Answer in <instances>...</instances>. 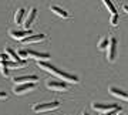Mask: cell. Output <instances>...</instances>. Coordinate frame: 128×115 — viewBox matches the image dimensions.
I'll return each instance as SVG.
<instances>
[{
  "label": "cell",
  "mask_w": 128,
  "mask_h": 115,
  "mask_svg": "<svg viewBox=\"0 0 128 115\" xmlns=\"http://www.w3.org/2000/svg\"><path fill=\"white\" fill-rule=\"evenodd\" d=\"M0 100H7V94L3 91H0Z\"/></svg>",
  "instance_id": "7402d4cb"
},
{
  "label": "cell",
  "mask_w": 128,
  "mask_h": 115,
  "mask_svg": "<svg viewBox=\"0 0 128 115\" xmlns=\"http://www.w3.org/2000/svg\"><path fill=\"white\" fill-rule=\"evenodd\" d=\"M110 23L112 27H117V24H118V14H112L110 18Z\"/></svg>",
  "instance_id": "ffe728a7"
},
{
  "label": "cell",
  "mask_w": 128,
  "mask_h": 115,
  "mask_svg": "<svg viewBox=\"0 0 128 115\" xmlns=\"http://www.w3.org/2000/svg\"><path fill=\"white\" fill-rule=\"evenodd\" d=\"M6 54H7V57L10 58V61H14V63L22 61V58L18 57V54L13 50V48H10V47H7V48H6Z\"/></svg>",
  "instance_id": "5bb4252c"
},
{
  "label": "cell",
  "mask_w": 128,
  "mask_h": 115,
  "mask_svg": "<svg viewBox=\"0 0 128 115\" xmlns=\"http://www.w3.org/2000/svg\"><path fill=\"white\" fill-rule=\"evenodd\" d=\"M36 16H37V9L36 7H32V9L28 10V14H26V20L23 21V26L26 27V30H30V26L36 20Z\"/></svg>",
  "instance_id": "9c48e42d"
},
{
  "label": "cell",
  "mask_w": 128,
  "mask_h": 115,
  "mask_svg": "<svg viewBox=\"0 0 128 115\" xmlns=\"http://www.w3.org/2000/svg\"><path fill=\"white\" fill-rule=\"evenodd\" d=\"M110 94H112L117 98H121L124 101H128V92L122 91V90H120L117 87H110Z\"/></svg>",
  "instance_id": "7c38bea8"
},
{
  "label": "cell",
  "mask_w": 128,
  "mask_h": 115,
  "mask_svg": "<svg viewBox=\"0 0 128 115\" xmlns=\"http://www.w3.org/2000/svg\"><path fill=\"white\" fill-rule=\"evenodd\" d=\"M115 54H117V38L111 37L108 40V47H107V60L114 61Z\"/></svg>",
  "instance_id": "5b68a950"
},
{
  "label": "cell",
  "mask_w": 128,
  "mask_h": 115,
  "mask_svg": "<svg viewBox=\"0 0 128 115\" xmlns=\"http://www.w3.org/2000/svg\"><path fill=\"white\" fill-rule=\"evenodd\" d=\"M108 47V38H105V37H102L100 40V43H98V50H104V48H107Z\"/></svg>",
  "instance_id": "d6986e66"
},
{
  "label": "cell",
  "mask_w": 128,
  "mask_h": 115,
  "mask_svg": "<svg viewBox=\"0 0 128 115\" xmlns=\"http://www.w3.org/2000/svg\"><path fill=\"white\" fill-rule=\"evenodd\" d=\"M26 54H27L28 58H33V60H37V61L50 60V54L48 53H38V51H34V50H26Z\"/></svg>",
  "instance_id": "8992f818"
},
{
  "label": "cell",
  "mask_w": 128,
  "mask_h": 115,
  "mask_svg": "<svg viewBox=\"0 0 128 115\" xmlns=\"http://www.w3.org/2000/svg\"><path fill=\"white\" fill-rule=\"evenodd\" d=\"M9 36L13 40H24L26 37L32 36V30H10Z\"/></svg>",
  "instance_id": "ba28073f"
},
{
  "label": "cell",
  "mask_w": 128,
  "mask_h": 115,
  "mask_svg": "<svg viewBox=\"0 0 128 115\" xmlns=\"http://www.w3.org/2000/svg\"><path fill=\"white\" fill-rule=\"evenodd\" d=\"M91 108L97 112H101L102 115H107L110 112H120L121 111V107L117 105V104H97V102H92Z\"/></svg>",
  "instance_id": "7a4b0ae2"
},
{
  "label": "cell",
  "mask_w": 128,
  "mask_h": 115,
  "mask_svg": "<svg viewBox=\"0 0 128 115\" xmlns=\"http://www.w3.org/2000/svg\"><path fill=\"white\" fill-rule=\"evenodd\" d=\"M37 88L36 83H28V84H17L13 87V92L16 95H22V94H26L28 91H33Z\"/></svg>",
  "instance_id": "277c9868"
},
{
  "label": "cell",
  "mask_w": 128,
  "mask_h": 115,
  "mask_svg": "<svg viewBox=\"0 0 128 115\" xmlns=\"http://www.w3.org/2000/svg\"><path fill=\"white\" fill-rule=\"evenodd\" d=\"M46 87L51 91H67L68 90V84L61 81V83H56V81H47L46 83Z\"/></svg>",
  "instance_id": "52a82bcc"
},
{
  "label": "cell",
  "mask_w": 128,
  "mask_h": 115,
  "mask_svg": "<svg viewBox=\"0 0 128 115\" xmlns=\"http://www.w3.org/2000/svg\"><path fill=\"white\" fill-rule=\"evenodd\" d=\"M6 65L7 67H10V68H23V67H26L27 65V61L26 60H22V61H18V63H14V61H7L6 63Z\"/></svg>",
  "instance_id": "9a60e30c"
},
{
  "label": "cell",
  "mask_w": 128,
  "mask_h": 115,
  "mask_svg": "<svg viewBox=\"0 0 128 115\" xmlns=\"http://www.w3.org/2000/svg\"><path fill=\"white\" fill-rule=\"evenodd\" d=\"M60 107L58 101H51V102H43V104H36L33 105V111L34 112H47V111L57 110Z\"/></svg>",
  "instance_id": "3957f363"
},
{
  "label": "cell",
  "mask_w": 128,
  "mask_h": 115,
  "mask_svg": "<svg viewBox=\"0 0 128 115\" xmlns=\"http://www.w3.org/2000/svg\"><path fill=\"white\" fill-rule=\"evenodd\" d=\"M6 63H7V61H6ZM6 63H0V73H2V75H3V77H6V78H7L10 74H9V67L6 65Z\"/></svg>",
  "instance_id": "ac0fdd59"
},
{
  "label": "cell",
  "mask_w": 128,
  "mask_h": 115,
  "mask_svg": "<svg viewBox=\"0 0 128 115\" xmlns=\"http://www.w3.org/2000/svg\"><path fill=\"white\" fill-rule=\"evenodd\" d=\"M26 16V10L24 9H18L16 13H14V21L16 24H22L23 23V17Z\"/></svg>",
  "instance_id": "2e32d148"
},
{
  "label": "cell",
  "mask_w": 128,
  "mask_h": 115,
  "mask_svg": "<svg viewBox=\"0 0 128 115\" xmlns=\"http://www.w3.org/2000/svg\"><path fill=\"white\" fill-rule=\"evenodd\" d=\"M81 115H88V112H87V111H82V112H81Z\"/></svg>",
  "instance_id": "cb8c5ba5"
},
{
  "label": "cell",
  "mask_w": 128,
  "mask_h": 115,
  "mask_svg": "<svg viewBox=\"0 0 128 115\" xmlns=\"http://www.w3.org/2000/svg\"><path fill=\"white\" fill-rule=\"evenodd\" d=\"M122 10L125 11V13H128V6H127V4H125V6H122Z\"/></svg>",
  "instance_id": "603a6c76"
},
{
  "label": "cell",
  "mask_w": 128,
  "mask_h": 115,
  "mask_svg": "<svg viewBox=\"0 0 128 115\" xmlns=\"http://www.w3.org/2000/svg\"><path fill=\"white\" fill-rule=\"evenodd\" d=\"M37 65L40 67L43 71H46V73L48 74H53V75H56V77H58L61 81H64V83H78L80 80H78L77 75H71V74L66 73V71H61V70H58L56 65L50 64L48 61H37Z\"/></svg>",
  "instance_id": "6da1fadb"
},
{
  "label": "cell",
  "mask_w": 128,
  "mask_h": 115,
  "mask_svg": "<svg viewBox=\"0 0 128 115\" xmlns=\"http://www.w3.org/2000/svg\"><path fill=\"white\" fill-rule=\"evenodd\" d=\"M38 77L37 75H20V77H14L13 78V83L17 84H28V83H36Z\"/></svg>",
  "instance_id": "30bf717a"
},
{
  "label": "cell",
  "mask_w": 128,
  "mask_h": 115,
  "mask_svg": "<svg viewBox=\"0 0 128 115\" xmlns=\"http://www.w3.org/2000/svg\"><path fill=\"white\" fill-rule=\"evenodd\" d=\"M10 58L7 57V54L6 53H3V54H0V63H6V61H9Z\"/></svg>",
  "instance_id": "44dd1931"
},
{
  "label": "cell",
  "mask_w": 128,
  "mask_h": 115,
  "mask_svg": "<svg viewBox=\"0 0 128 115\" xmlns=\"http://www.w3.org/2000/svg\"><path fill=\"white\" fill-rule=\"evenodd\" d=\"M50 10H51L54 14H57L58 17H61V18H68V17H70V14L67 13L66 10H63L61 7H58V6H51Z\"/></svg>",
  "instance_id": "4fadbf2b"
},
{
  "label": "cell",
  "mask_w": 128,
  "mask_h": 115,
  "mask_svg": "<svg viewBox=\"0 0 128 115\" xmlns=\"http://www.w3.org/2000/svg\"><path fill=\"white\" fill-rule=\"evenodd\" d=\"M102 3H104V6L108 9V11L111 13V16H112V14H117V9H115V6L112 4L111 0H102Z\"/></svg>",
  "instance_id": "e0dca14e"
},
{
  "label": "cell",
  "mask_w": 128,
  "mask_h": 115,
  "mask_svg": "<svg viewBox=\"0 0 128 115\" xmlns=\"http://www.w3.org/2000/svg\"><path fill=\"white\" fill-rule=\"evenodd\" d=\"M43 40H46V34H33V36L26 37L22 41H23L24 44H32V43H40V41H43Z\"/></svg>",
  "instance_id": "8fae6325"
}]
</instances>
